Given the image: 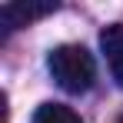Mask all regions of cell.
<instances>
[{"label": "cell", "instance_id": "obj_1", "mask_svg": "<svg viewBox=\"0 0 123 123\" xmlns=\"http://www.w3.org/2000/svg\"><path fill=\"white\" fill-rule=\"evenodd\" d=\"M47 70L67 93H86L93 86V80H97V63L90 57V50L80 47V43L53 47L50 57H47Z\"/></svg>", "mask_w": 123, "mask_h": 123}, {"label": "cell", "instance_id": "obj_2", "mask_svg": "<svg viewBox=\"0 0 123 123\" xmlns=\"http://www.w3.org/2000/svg\"><path fill=\"white\" fill-rule=\"evenodd\" d=\"M57 10V3L53 0H43V3H20V0H13V3H3L0 7V23L7 27V30H17V27H27L30 20H37L43 13H53Z\"/></svg>", "mask_w": 123, "mask_h": 123}, {"label": "cell", "instance_id": "obj_3", "mask_svg": "<svg viewBox=\"0 0 123 123\" xmlns=\"http://www.w3.org/2000/svg\"><path fill=\"white\" fill-rule=\"evenodd\" d=\"M100 50L106 57L110 77L117 80V86H123V23H110L100 30Z\"/></svg>", "mask_w": 123, "mask_h": 123}, {"label": "cell", "instance_id": "obj_4", "mask_svg": "<svg viewBox=\"0 0 123 123\" xmlns=\"http://www.w3.org/2000/svg\"><path fill=\"white\" fill-rule=\"evenodd\" d=\"M30 123H83L77 110H70L67 103H40Z\"/></svg>", "mask_w": 123, "mask_h": 123}, {"label": "cell", "instance_id": "obj_5", "mask_svg": "<svg viewBox=\"0 0 123 123\" xmlns=\"http://www.w3.org/2000/svg\"><path fill=\"white\" fill-rule=\"evenodd\" d=\"M120 123H123V120H120Z\"/></svg>", "mask_w": 123, "mask_h": 123}]
</instances>
